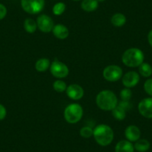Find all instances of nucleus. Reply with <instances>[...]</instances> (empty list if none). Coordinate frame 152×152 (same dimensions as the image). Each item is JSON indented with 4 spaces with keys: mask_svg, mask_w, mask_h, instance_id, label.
I'll list each match as a JSON object with an SVG mask.
<instances>
[{
    "mask_svg": "<svg viewBox=\"0 0 152 152\" xmlns=\"http://www.w3.org/2000/svg\"><path fill=\"white\" fill-rule=\"evenodd\" d=\"M93 136L98 144L102 146H107L113 140L114 134L110 127L104 124H101L94 128Z\"/></svg>",
    "mask_w": 152,
    "mask_h": 152,
    "instance_id": "obj_2",
    "label": "nucleus"
},
{
    "mask_svg": "<svg viewBox=\"0 0 152 152\" xmlns=\"http://www.w3.org/2000/svg\"><path fill=\"white\" fill-rule=\"evenodd\" d=\"M50 72L55 78H63L69 75V68L65 64L55 59L51 64Z\"/></svg>",
    "mask_w": 152,
    "mask_h": 152,
    "instance_id": "obj_7",
    "label": "nucleus"
},
{
    "mask_svg": "<svg viewBox=\"0 0 152 152\" xmlns=\"http://www.w3.org/2000/svg\"><path fill=\"white\" fill-rule=\"evenodd\" d=\"M21 6L28 14H39L44 8L45 0H21Z\"/></svg>",
    "mask_w": 152,
    "mask_h": 152,
    "instance_id": "obj_5",
    "label": "nucleus"
},
{
    "mask_svg": "<svg viewBox=\"0 0 152 152\" xmlns=\"http://www.w3.org/2000/svg\"><path fill=\"white\" fill-rule=\"evenodd\" d=\"M150 142L145 139L139 140L134 145V149L139 152H145L150 148Z\"/></svg>",
    "mask_w": 152,
    "mask_h": 152,
    "instance_id": "obj_18",
    "label": "nucleus"
},
{
    "mask_svg": "<svg viewBox=\"0 0 152 152\" xmlns=\"http://www.w3.org/2000/svg\"><path fill=\"white\" fill-rule=\"evenodd\" d=\"M148 43L150 44V46L152 47V30L150 31V32L148 34Z\"/></svg>",
    "mask_w": 152,
    "mask_h": 152,
    "instance_id": "obj_30",
    "label": "nucleus"
},
{
    "mask_svg": "<svg viewBox=\"0 0 152 152\" xmlns=\"http://www.w3.org/2000/svg\"><path fill=\"white\" fill-rule=\"evenodd\" d=\"M125 135L127 140L130 142H137L140 140L141 132L138 127L136 125H130L125 129Z\"/></svg>",
    "mask_w": 152,
    "mask_h": 152,
    "instance_id": "obj_12",
    "label": "nucleus"
},
{
    "mask_svg": "<svg viewBox=\"0 0 152 152\" xmlns=\"http://www.w3.org/2000/svg\"><path fill=\"white\" fill-rule=\"evenodd\" d=\"M52 32H53V34L55 35V37H56L58 39H60V40H64V39L68 37L69 34V29L67 28V27L61 24H58L54 26Z\"/></svg>",
    "mask_w": 152,
    "mask_h": 152,
    "instance_id": "obj_13",
    "label": "nucleus"
},
{
    "mask_svg": "<svg viewBox=\"0 0 152 152\" xmlns=\"http://www.w3.org/2000/svg\"><path fill=\"white\" fill-rule=\"evenodd\" d=\"M7 14V8L2 4H0V20H3Z\"/></svg>",
    "mask_w": 152,
    "mask_h": 152,
    "instance_id": "obj_27",
    "label": "nucleus"
},
{
    "mask_svg": "<svg viewBox=\"0 0 152 152\" xmlns=\"http://www.w3.org/2000/svg\"><path fill=\"white\" fill-rule=\"evenodd\" d=\"M119 106L121 107L122 108H123L125 111H126L127 110H129L130 108L131 107V104L129 103L128 101H122V102L119 103Z\"/></svg>",
    "mask_w": 152,
    "mask_h": 152,
    "instance_id": "obj_29",
    "label": "nucleus"
},
{
    "mask_svg": "<svg viewBox=\"0 0 152 152\" xmlns=\"http://www.w3.org/2000/svg\"><path fill=\"white\" fill-rule=\"evenodd\" d=\"M131 96H132V92L129 88H125L121 91L120 97L122 101H129Z\"/></svg>",
    "mask_w": 152,
    "mask_h": 152,
    "instance_id": "obj_25",
    "label": "nucleus"
},
{
    "mask_svg": "<svg viewBox=\"0 0 152 152\" xmlns=\"http://www.w3.org/2000/svg\"><path fill=\"white\" fill-rule=\"evenodd\" d=\"M140 113L147 119H152V98L142 99L138 105Z\"/></svg>",
    "mask_w": 152,
    "mask_h": 152,
    "instance_id": "obj_9",
    "label": "nucleus"
},
{
    "mask_svg": "<svg viewBox=\"0 0 152 152\" xmlns=\"http://www.w3.org/2000/svg\"><path fill=\"white\" fill-rule=\"evenodd\" d=\"M50 66V61L47 58H40L35 64V69L37 72H43Z\"/></svg>",
    "mask_w": 152,
    "mask_h": 152,
    "instance_id": "obj_17",
    "label": "nucleus"
},
{
    "mask_svg": "<svg viewBox=\"0 0 152 152\" xmlns=\"http://www.w3.org/2000/svg\"><path fill=\"white\" fill-rule=\"evenodd\" d=\"M139 72L142 76L145 78H148L152 75V66L148 63L143 62L139 66Z\"/></svg>",
    "mask_w": 152,
    "mask_h": 152,
    "instance_id": "obj_19",
    "label": "nucleus"
},
{
    "mask_svg": "<svg viewBox=\"0 0 152 152\" xmlns=\"http://www.w3.org/2000/svg\"><path fill=\"white\" fill-rule=\"evenodd\" d=\"M66 10V5L64 2H58L55 4L52 8V11L53 14L56 16H60L63 14V13Z\"/></svg>",
    "mask_w": 152,
    "mask_h": 152,
    "instance_id": "obj_22",
    "label": "nucleus"
},
{
    "mask_svg": "<svg viewBox=\"0 0 152 152\" xmlns=\"http://www.w3.org/2000/svg\"><path fill=\"white\" fill-rule=\"evenodd\" d=\"M111 23L116 27H122L126 23V17L121 13L115 14L111 18Z\"/></svg>",
    "mask_w": 152,
    "mask_h": 152,
    "instance_id": "obj_16",
    "label": "nucleus"
},
{
    "mask_svg": "<svg viewBox=\"0 0 152 152\" xmlns=\"http://www.w3.org/2000/svg\"><path fill=\"white\" fill-rule=\"evenodd\" d=\"M96 104L103 110H112L117 106L118 99L113 92L102 90L96 96Z\"/></svg>",
    "mask_w": 152,
    "mask_h": 152,
    "instance_id": "obj_1",
    "label": "nucleus"
},
{
    "mask_svg": "<svg viewBox=\"0 0 152 152\" xmlns=\"http://www.w3.org/2000/svg\"><path fill=\"white\" fill-rule=\"evenodd\" d=\"M98 2H104V1H106V0H97Z\"/></svg>",
    "mask_w": 152,
    "mask_h": 152,
    "instance_id": "obj_31",
    "label": "nucleus"
},
{
    "mask_svg": "<svg viewBox=\"0 0 152 152\" xmlns=\"http://www.w3.org/2000/svg\"><path fill=\"white\" fill-rule=\"evenodd\" d=\"M144 90L146 93L152 96V78L148 79L144 84Z\"/></svg>",
    "mask_w": 152,
    "mask_h": 152,
    "instance_id": "obj_26",
    "label": "nucleus"
},
{
    "mask_svg": "<svg viewBox=\"0 0 152 152\" xmlns=\"http://www.w3.org/2000/svg\"><path fill=\"white\" fill-rule=\"evenodd\" d=\"M82 116L83 108L78 104H70L64 110V118L66 121L70 124L78 122Z\"/></svg>",
    "mask_w": 152,
    "mask_h": 152,
    "instance_id": "obj_4",
    "label": "nucleus"
},
{
    "mask_svg": "<svg viewBox=\"0 0 152 152\" xmlns=\"http://www.w3.org/2000/svg\"><path fill=\"white\" fill-rule=\"evenodd\" d=\"M53 88L58 93H63L65 90H66V84L64 81H61V80H58L55 81L53 84Z\"/></svg>",
    "mask_w": 152,
    "mask_h": 152,
    "instance_id": "obj_23",
    "label": "nucleus"
},
{
    "mask_svg": "<svg viewBox=\"0 0 152 152\" xmlns=\"http://www.w3.org/2000/svg\"><path fill=\"white\" fill-rule=\"evenodd\" d=\"M7 115L6 108L0 104V120H3Z\"/></svg>",
    "mask_w": 152,
    "mask_h": 152,
    "instance_id": "obj_28",
    "label": "nucleus"
},
{
    "mask_svg": "<svg viewBox=\"0 0 152 152\" xmlns=\"http://www.w3.org/2000/svg\"><path fill=\"white\" fill-rule=\"evenodd\" d=\"M84 90L78 84H71L66 88L67 96L72 100H80L84 96Z\"/></svg>",
    "mask_w": 152,
    "mask_h": 152,
    "instance_id": "obj_11",
    "label": "nucleus"
},
{
    "mask_svg": "<svg viewBox=\"0 0 152 152\" xmlns=\"http://www.w3.org/2000/svg\"><path fill=\"white\" fill-rule=\"evenodd\" d=\"M123 72L122 68L116 65H110L105 67L103 71V76L106 81L115 82L122 78Z\"/></svg>",
    "mask_w": 152,
    "mask_h": 152,
    "instance_id": "obj_6",
    "label": "nucleus"
},
{
    "mask_svg": "<svg viewBox=\"0 0 152 152\" xmlns=\"http://www.w3.org/2000/svg\"><path fill=\"white\" fill-rule=\"evenodd\" d=\"M80 135L84 138H90L93 135V130L90 127L85 126L80 130Z\"/></svg>",
    "mask_w": 152,
    "mask_h": 152,
    "instance_id": "obj_24",
    "label": "nucleus"
},
{
    "mask_svg": "<svg viewBox=\"0 0 152 152\" xmlns=\"http://www.w3.org/2000/svg\"><path fill=\"white\" fill-rule=\"evenodd\" d=\"M24 28L28 33L32 34L36 31L37 28V24L33 19L28 18L24 22Z\"/></svg>",
    "mask_w": 152,
    "mask_h": 152,
    "instance_id": "obj_20",
    "label": "nucleus"
},
{
    "mask_svg": "<svg viewBox=\"0 0 152 152\" xmlns=\"http://www.w3.org/2000/svg\"><path fill=\"white\" fill-rule=\"evenodd\" d=\"M112 115L117 120H123L126 117V111L121 107L116 106L113 110H112Z\"/></svg>",
    "mask_w": 152,
    "mask_h": 152,
    "instance_id": "obj_21",
    "label": "nucleus"
},
{
    "mask_svg": "<svg viewBox=\"0 0 152 152\" xmlns=\"http://www.w3.org/2000/svg\"><path fill=\"white\" fill-rule=\"evenodd\" d=\"M72 1H81V0H72Z\"/></svg>",
    "mask_w": 152,
    "mask_h": 152,
    "instance_id": "obj_32",
    "label": "nucleus"
},
{
    "mask_svg": "<svg viewBox=\"0 0 152 152\" xmlns=\"http://www.w3.org/2000/svg\"><path fill=\"white\" fill-rule=\"evenodd\" d=\"M37 24L38 28L44 33H49L52 31L54 28L53 20L49 16L46 14H42L37 17Z\"/></svg>",
    "mask_w": 152,
    "mask_h": 152,
    "instance_id": "obj_8",
    "label": "nucleus"
},
{
    "mask_svg": "<svg viewBox=\"0 0 152 152\" xmlns=\"http://www.w3.org/2000/svg\"><path fill=\"white\" fill-rule=\"evenodd\" d=\"M140 81V75L137 72H127L122 78V84L126 88H131L137 85Z\"/></svg>",
    "mask_w": 152,
    "mask_h": 152,
    "instance_id": "obj_10",
    "label": "nucleus"
},
{
    "mask_svg": "<svg viewBox=\"0 0 152 152\" xmlns=\"http://www.w3.org/2000/svg\"><path fill=\"white\" fill-rule=\"evenodd\" d=\"M144 54L142 51L137 48H131L125 51L122 55V61L128 67L140 66L144 61Z\"/></svg>",
    "mask_w": 152,
    "mask_h": 152,
    "instance_id": "obj_3",
    "label": "nucleus"
},
{
    "mask_svg": "<svg viewBox=\"0 0 152 152\" xmlns=\"http://www.w3.org/2000/svg\"><path fill=\"white\" fill-rule=\"evenodd\" d=\"M81 6L84 11L93 12L98 8L99 2L97 0H83Z\"/></svg>",
    "mask_w": 152,
    "mask_h": 152,
    "instance_id": "obj_15",
    "label": "nucleus"
},
{
    "mask_svg": "<svg viewBox=\"0 0 152 152\" xmlns=\"http://www.w3.org/2000/svg\"><path fill=\"white\" fill-rule=\"evenodd\" d=\"M115 152H134V146L128 140H121L116 144Z\"/></svg>",
    "mask_w": 152,
    "mask_h": 152,
    "instance_id": "obj_14",
    "label": "nucleus"
}]
</instances>
